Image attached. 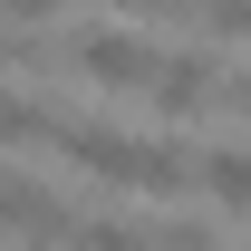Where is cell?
<instances>
[{
  "mask_svg": "<svg viewBox=\"0 0 251 251\" xmlns=\"http://www.w3.org/2000/svg\"><path fill=\"white\" fill-rule=\"evenodd\" d=\"M68 0H0V20H10V29H39V20H58Z\"/></svg>",
  "mask_w": 251,
  "mask_h": 251,
  "instance_id": "ba28073f",
  "label": "cell"
},
{
  "mask_svg": "<svg viewBox=\"0 0 251 251\" xmlns=\"http://www.w3.org/2000/svg\"><path fill=\"white\" fill-rule=\"evenodd\" d=\"M222 106H232V116H251V77H222Z\"/></svg>",
  "mask_w": 251,
  "mask_h": 251,
  "instance_id": "30bf717a",
  "label": "cell"
},
{
  "mask_svg": "<svg viewBox=\"0 0 251 251\" xmlns=\"http://www.w3.org/2000/svg\"><path fill=\"white\" fill-rule=\"evenodd\" d=\"M68 251H155V222H126V213H68Z\"/></svg>",
  "mask_w": 251,
  "mask_h": 251,
  "instance_id": "277c9868",
  "label": "cell"
},
{
  "mask_svg": "<svg viewBox=\"0 0 251 251\" xmlns=\"http://www.w3.org/2000/svg\"><path fill=\"white\" fill-rule=\"evenodd\" d=\"M193 193H213V203L251 213V155H232V145H213V155H193Z\"/></svg>",
  "mask_w": 251,
  "mask_h": 251,
  "instance_id": "5b68a950",
  "label": "cell"
},
{
  "mask_svg": "<svg viewBox=\"0 0 251 251\" xmlns=\"http://www.w3.org/2000/svg\"><path fill=\"white\" fill-rule=\"evenodd\" d=\"M145 97H155L164 116H203V106L222 97L213 49H155V77H145Z\"/></svg>",
  "mask_w": 251,
  "mask_h": 251,
  "instance_id": "7a4b0ae2",
  "label": "cell"
},
{
  "mask_svg": "<svg viewBox=\"0 0 251 251\" xmlns=\"http://www.w3.org/2000/svg\"><path fill=\"white\" fill-rule=\"evenodd\" d=\"M68 68H77L87 87H106V97H135L155 77V39H135V29H77L68 39Z\"/></svg>",
  "mask_w": 251,
  "mask_h": 251,
  "instance_id": "6da1fadb",
  "label": "cell"
},
{
  "mask_svg": "<svg viewBox=\"0 0 251 251\" xmlns=\"http://www.w3.org/2000/svg\"><path fill=\"white\" fill-rule=\"evenodd\" d=\"M58 135V106L49 97H10L0 87V145H49Z\"/></svg>",
  "mask_w": 251,
  "mask_h": 251,
  "instance_id": "8992f818",
  "label": "cell"
},
{
  "mask_svg": "<svg viewBox=\"0 0 251 251\" xmlns=\"http://www.w3.org/2000/svg\"><path fill=\"white\" fill-rule=\"evenodd\" d=\"M184 20L203 39H251V0H184Z\"/></svg>",
  "mask_w": 251,
  "mask_h": 251,
  "instance_id": "52a82bcc",
  "label": "cell"
},
{
  "mask_svg": "<svg viewBox=\"0 0 251 251\" xmlns=\"http://www.w3.org/2000/svg\"><path fill=\"white\" fill-rule=\"evenodd\" d=\"M106 10H135V20H184V0H106Z\"/></svg>",
  "mask_w": 251,
  "mask_h": 251,
  "instance_id": "9c48e42d",
  "label": "cell"
},
{
  "mask_svg": "<svg viewBox=\"0 0 251 251\" xmlns=\"http://www.w3.org/2000/svg\"><path fill=\"white\" fill-rule=\"evenodd\" d=\"M0 232H29V242L49 251V242H68V203L39 184V174H10V164H0Z\"/></svg>",
  "mask_w": 251,
  "mask_h": 251,
  "instance_id": "3957f363",
  "label": "cell"
}]
</instances>
